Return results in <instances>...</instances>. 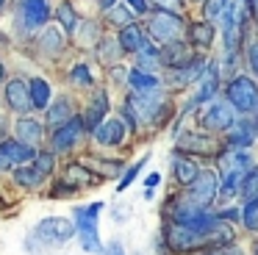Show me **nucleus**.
Masks as SVG:
<instances>
[{
  "label": "nucleus",
  "mask_w": 258,
  "mask_h": 255,
  "mask_svg": "<svg viewBox=\"0 0 258 255\" xmlns=\"http://www.w3.org/2000/svg\"><path fill=\"white\" fill-rule=\"evenodd\" d=\"M189 42L197 44V47H211L214 44V36H217V28L214 22L208 20H197V22H189Z\"/></svg>",
  "instance_id": "6ab92c4d"
},
{
  "label": "nucleus",
  "mask_w": 258,
  "mask_h": 255,
  "mask_svg": "<svg viewBox=\"0 0 258 255\" xmlns=\"http://www.w3.org/2000/svg\"><path fill=\"white\" fill-rule=\"evenodd\" d=\"M255 17H258V0H255Z\"/></svg>",
  "instance_id": "8fccbe9b"
},
{
  "label": "nucleus",
  "mask_w": 258,
  "mask_h": 255,
  "mask_svg": "<svg viewBox=\"0 0 258 255\" xmlns=\"http://www.w3.org/2000/svg\"><path fill=\"white\" fill-rule=\"evenodd\" d=\"M28 89H31V103H34V108H47L50 105V83L45 78H31Z\"/></svg>",
  "instance_id": "4be33fe9"
},
{
  "label": "nucleus",
  "mask_w": 258,
  "mask_h": 255,
  "mask_svg": "<svg viewBox=\"0 0 258 255\" xmlns=\"http://www.w3.org/2000/svg\"><path fill=\"white\" fill-rule=\"evenodd\" d=\"M73 180H78V183H89V180H92V175H89V172H84L78 164H73V166H70V172H67V186H70Z\"/></svg>",
  "instance_id": "c9c22d12"
},
{
  "label": "nucleus",
  "mask_w": 258,
  "mask_h": 255,
  "mask_svg": "<svg viewBox=\"0 0 258 255\" xmlns=\"http://www.w3.org/2000/svg\"><path fill=\"white\" fill-rule=\"evenodd\" d=\"M228 6H230V0H203V20H208V22H222V17H225V11H228Z\"/></svg>",
  "instance_id": "a878e982"
},
{
  "label": "nucleus",
  "mask_w": 258,
  "mask_h": 255,
  "mask_svg": "<svg viewBox=\"0 0 258 255\" xmlns=\"http://www.w3.org/2000/svg\"><path fill=\"white\" fill-rule=\"evenodd\" d=\"M20 11H23L25 22H28L31 28H39L50 20V6H47V0H23V3H20Z\"/></svg>",
  "instance_id": "dca6fc26"
},
{
  "label": "nucleus",
  "mask_w": 258,
  "mask_h": 255,
  "mask_svg": "<svg viewBox=\"0 0 258 255\" xmlns=\"http://www.w3.org/2000/svg\"><path fill=\"white\" fill-rule=\"evenodd\" d=\"M252 142H255V122L239 119L228 128V139H225L228 150H247Z\"/></svg>",
  "instance_id": "9d476101"
},
{
  "label": "nucleus",
  "mask_w": 258,
  "mask_h": 255,
  "mask_svg": "<svg viewBox=\"0 0 258 255\" xmlns=\"http://www.w3.org/2000/svg\"><path fill=\"white\" fill-rule=\"evenodd\" d=\"M200 122H203L206 131H228L236 122L233 119V105L228 103V97L225 100H208L203 114H200Z\"/></svg>",
  "instance_id": "0eeeda50"
},
{
  "label": "nucleus",
  "mask_w": 258,
  "mask_h": 255,
  "mask_svg": "<svg viewBox=\"0 0 258 255\" xmlns=\"http://www.w3.org/2000/svg\"><path fill=\"white\" fill-rule=\"evenodd\" d=\"M100 211L103 203H92V205H81L75 208V233L81 238V247L86 252H100L103 244H100V230H97V219H100Z\"/></svg>",
  "instance_id": "7ed1b4c3"
},
{
  "label": "nucleus",
  "mask_w": 258,
  "mask_h": 255,
  "mask_svg": "<svg viewBox=\"0 0 258 255\" xmlns=\"http://www.w3.org/2000/svg\"><path fill=\"white\" fill-rule=\"evenodd\" d=\"M3 131H6V128H3V122H0V136H3Z\"/></svg>",
  "instance_id": "de8ad7c7"
},
{
  "label": "nucleus",
  "mask_w": 258,
  "mask_h": 255,
  "mask_svg": "<svg viewBox=\"0 0 258 255\" xmlns=\"http://www.w3.org/2000/svg\"><path fill=\"white\" fill-rule=\"evenodd\" d=\"M150 9H161V11H183V0H150Z\"/></svg>",
  "instance_id": "f704fd0d"
},
{
  "label": "nucleus",
  "mask_w": 258,
  "mask_h": 255,
  "mask_svg": "<svg viewBox=\"0 0 258 255\" xmlns=\"http://www.w3.org/2000/svg\"><path fill=\"white\" fill-rule=\"evenodd\" d=\"M73 236H78V233H75V222L64 219V216H47V219H42L34 230V238L42 241L45 247H61V244H67Z\"/></svg>",
  "instance_id": "39448f33"
},
{
  "label": "nucleus",
  "mask_w": 258,
  "mask_h": 255,
  "mask_svg": "<svg viewBox=\"0 0 258 255\" xmlns=\"http://www.w3.org/2000/svg\"><path fill=\"white\" fill-rule=\"evenodd\" d=\"M56 17H58V22H61V28H64L67 33L75 31V25H78V17H75L73 3H67V0H64V3L56 9Z\"/></svg>",
  "instance_id": "c85d7f7f"
},
{
  "label": "nucleus",
  "mask_w": 258,
  "mask_h": 255,
  "mask_svg": "<svg viewBox=\"0 0 258 255\" xmlns=\"http://www.w3.org/2000/svg\"><path fill=\"white\" fill-rule=\"evenodd\" d=\"M252 17H255V0H230L222 17V44L230 61H236V55H239V47L244 42L247 25Z\"/></svg>",
  "instance_id": "f257e3e1"
},
{
  "label": "nucleus",
  "mask_w": 258,
  "mask_h": 255,
  "mask_svg": "<svg viewBox=\"0 0 258 255\" xmlns=\"http://www.w3.org/2000/svg\"><path fill=\"white\" fill-rule=\"evenodd\" d=\"M172 164H175V177H178L180 186H189V183L200 175V166H197L189 155H175Z\"/></svg>",
  "instance_id": "412c9836"
},
{
  "label": "nucleus",
  "mask_w": 258,
  "mask_h": 255,
  "mask_svg": "<svg viewBox=\"0 0 258 255\" xmlns=\"http://www.w3.org/2000/svg\"><path fill=\"white\" fill-rule=\"evenodd\" d=\"M241 222H244L250 230H258V197L255 200H247L244 211H241Z\"/></svg>",
  "instance_id": "7c9ffc66"
},
{
  "label": "nucleus",
  "mask_w": 258,
  "mask_h": 255,
  "mask_svg": "<svg viewBox=\"0 0 258 255\" xmlns=\"http://www.w3.org/2000/svg\"><path fill=\"white\" fill-rule=\"evenodd\" d=\"M14 180H17L23 188H36L42 180H45V175H42L36 166H20V169L14 172Z\"/></svg>",
  "instance_id": "bb28decb"
},
{
  "label": "nucleus",
  "mask_w": 258,
  "mask_h": 255,
  "mask_svg": "<svg viewBox=\"0 0 258 255\" xmlns=\"http://www.w3.org/2000/svg\"><path fill=\"white\" fill-rule=\"evenodd\" d=\"M239 194H244V200H255L258 197V166H252V169L244 175Z\"/></svg>",
  "instance_id": "c756f323"
},
{
  "label": "nucleus",
  "mask_w": 258,
  "mask_h": 255,
  "mask_svg": "<svg viewBox=\"0 0 258 255\" xmlns=\"http://www.w3.org/2000/svg\"><path fill=\"white\" fill-rule=\"evenodd\" d=\"M217 194H219V180H217L214 172H200V175L189 183V188H186V197L195 205H200V208H211Z\"/></svg>",
  "instance_id": "423d86ee"
},
{
  "label": "nucleus",
  "mask_w": 258,
  "mask_h": 255,
  "mask_svg": "<svg viewBox=\"0 0 258 255\" xmlns=\"http://www.w3.org/2000/svg\"><path fill=\"white\" fill-rule=\"evenodd\" d=\"M3 6H6V0H0V9H3Z\"/></svg>",
  "instance_id": "09e8293b"
},
{
  "label": "nucleus",
  "mask_w": 258,
  "mask_h": 255,
  "mask_svg": "<svg viewBox=\"0 0 258 255\" xmlns=\"http://www.w3.org/2000/svg\"><path fill=\"white\" fill-rule=\"evenodd\" d=\"M255 131H258V108H255Z\"/></svg>",
  "instance_id": "49530a36"
},
{
  "label": "nucleus",
  "mask_w": 258,
  "mask_h": 255,
  "mask_svg": "<svg viewBox=\"0 0 258 255\" xmlns=\"http://www.w3.org/2000/svg\"><path fill=\"white\" fill-rule=\"evenodd\" d=\"M203 70H206V58H197V55H195L189 64L169 70V78H172L175 86H189V83H197V81H200Z\"/></svg>",
  "instance_id": "4468645a"
},
{
  "label": "nucleus",
  "mask_w": 258,
  "mask_h": 255,
  "mask_svg": "<svg viewBox=\"0 0 258 255\" xmlns=\"http://www.w3.org/2000/svg\"><path fill=\"white\" fill-rule=\"evenodd\" d=\"M147 33L142 31L139 25H136V22H128V25H122L119 28V36H117V42H119V47H122V53H139L142 50V44L147 42Z\"/></svg>",
  "instance_id": "2eb2a0df"
},
{
  "label": "nucleus",
  "mask_w": 258,
  "mask_h": 255,
  "mask_svg": "<svg viewBox=\"0 0 258 255\" xmlns=\"http://www.w3.org/2000/svg\"><path fill=\"white\" fill-rule=\"evenodd\" d=\"M255 255H258V247H255Z\"/></svg>",
  "instance_id": "3c124183"
},
{
  "label": "nucleus",
  "mask_w": 258,
  "mask_h": 255,
  "mask_svg": "<svg viewBox=\"0 0 258 255\" xmlns=\"http://www.w3.org/2000/svg\"><path fill=\"white\" fill-rule=\"evenodd\" d=\"M34 166L42 172V175H50V172H53V153L36 155V158H34Z\"/></svg>",
  "instance_id": "e433bc0d"
},
{
  "label": "nucleus",
  "mask_w": 258,
  "mask_h": 255,
  "mask_svg": "<svg viewBox=\"0 0 258 255\" xmlns=\"http://www.w3.org/2000/svg\"><path fill=\"white\" fill-rule=\"evenodd\" d=\"M70 119H73V105H70L67 97L53 103V105H47V122H50L53 128L64 125V122H70Z\"/></svg>",
  "instance_id": "b1692460"
},
{
  "label": "nucleus",
  "mask_w": 258,
  "mask_h": 255,
  "mask_svg": "<svg viewBox=\"0 0 258 255\" xmlns=\"http://www.w3.org/2000/svg\"><path fill=\"white\" fill-rule=\"evenodd\" d=\"M100 255H125V247H122L119 241H111L108 247L100 249Z\"/></svg>",
  "instance_id": "a19ab883"
},
{
  "label": "nucleus",
  "mask_w": 258,
  "mask_h": 255,
  "mask_svg": "<svg viewBox=\"0 0 258 255\" xmlns=\"http://www.w3.org/2000/svg\"><path fill=\"white\" fill-rule=\"evenodd\" d=\"M6 103H9V108L20 111V114L34 108V103H31V89L23 78H14V81L6 83Z\"/></svg>",
  "instance_id": "9b49d317"
},
{
  "label": "nucleus",
  "mask_w": 258,
  "mask_h": 255,
  "mask_svg": "<svg viewBox=\"0 0 258 255\" xmlns=\"http://www.w3.org/2000/svg\"><path fill=\"white\" fill-rule=\"evenodd\" d=\"M186 20L178 14V11H161L153 9L150 20H147V36L156 44H169V42H183L186 39Z\"/></svg>",
  "instance_id": "f03ea898"
},
{
  "label": "nucleus",
  "mask_w": 258,
  "mask_h": 255,
  "mask_svg": "<svg viewBox=\"0 0 258 255\" xmlns=\"http://www.w3.org/2000/svg\"><path fill=\"white\" fill-rule=\"evenodd\" d=\"M211 139L206 133H183L180 136V150H195V153H211Z\"/></svg>",
  "instance_id": "393cba45"
},
{
  "label": "nucleus",
  "mask_w": 258,
  "mask_h": 255,
  "mask_svg": "<svg viewBox=\"0 0 258 255\" xmlns=\"http://www.w3.org/2000/svg\"><path fill=\"white\" fill-rule=\"evenodd\" d=\"M136 67L145 72H156L161 67V44H156L153 39H147L142 44V50L136 53Z\"/></svg>",
  "instance_id": "a211bd4d"
},
{
  "label": "nucleus",
  "mask_w": 258,
  "mask_h": 255,
  "mask_svg": "<svg viewBox=\"0 0 258 255\" xmlns=\"http://www.w3.org/2000/svg\"><path fill=\"white\" fill-rule=\"evenodd\" d=\"M119 42H111V39H103L100 42V47H97V53H100V58L103 61H114L117 58V53H119Z\"/></svg>",
  "instance_id": "72a5a7b5"
},
{
  "label": "nucleus",
  "mask_w": 258,
  "mask_h": 255,
  "mask_svg": "<svg viewBox=\"0 0 258 255\" xmlns=\"http://www.w3.org/2000/svg\"><path fill=\"white\" fill-rule=\"evenodd\" d=\"M70 78H73L75 86H89V83H92V72H89V67H86V64H75L73 72H70Z\"/></svg>",
  "instance_id": "2f4dec72"
},
{
  "label": "nucleus",
  "mask_w": 258,
  "mask_h": 255,
  "mask_svg": "<svg viewBox=\"0 0 258 255\" xmlns=\"http://www.w3.org/2000/svg\"><path fill=\"white\" fill-rule=\"evenodd\" d=\"M17 136H20V142L23 144H39V139H42V125L36 119H31V116H25V119H20L17 122Z\"/></svg>",
  "instance_id": "5701e85b"
},
{
  "label": "nucleus",
  "mask_w": 258,
  "mask_h": 255,
  "mask_svg": "<svg viewBox=\"0 0 258 255\" xmlns=\"http://www.w3.org/2000/svg\"><path fill=\"white\" fill-rule=\"evenodd\" d=\"M92 133H95V139L100 144L117 147V144H122V139H125V122L122 119H103Z\"/></svg>",
  "instance_id": "ddd939ff"
},
{
  "label": "nucleus",
  "mask_w": 258,
  "mask_h": 255,
  "mask_svg": "<svg viewBox=\"0 0 258 255\" xmlns=\"http://www.w3.org/2000/svg\"><path fill=\"white\" fill-rule=\"evenodd\" d=\"M225 97H228V103L239 114H252L258 108V86L247 75H236L228 83V89H225Z\"/></svg>",
  "instance_id": "20e7f679"
},
{
  "label": "nucleus",
  "mask_w": 258,
  "mask_h": 255,
  "mask_svg": "<svg viewBox=\"0 0 258 255\" xmlns=\"http://www.w3.org/2000/svg\"><path fill=\"white\" fill-rule=\"evenodd\" d=\"M106 14H108V20H111V22H117V25L122 28V25H128V22H134V14H136V11L131 9L128 3H114L111 9L106 11Z\"/></svg>",
  "instance_id": "cd10ccee"
},
{
  "label": "nucleus",
  "mask_w": 258,
  "mask_h": 255,
  "mask_svg": "<svg viewBox=\"0 0 258 255\" xmlns=\"http://www.w3.org/2000/svg\"><path fill=\"white\" fill-rule=\"evenodd\" d=\"M84 131H86V125H84V119H78V116H73L70 122L58 125L56 133H53V150H56V153H64V150L75 147Z\"/></svg>",
  "instance_id": "1a4fd4ad"
},
{
  "label": "nucleus",
  "mask_w": 258,
  "mask_h": 255,
  "mask_svg": "<svg viewBox=\"0 0 258 255\" xmlns=\"http://www.w3.org/2000/svg\"><path fill=\"white\" fill-rule=\"evenodd\" d=\"M114 3H117V0H100V9H103V11H108Z\"/></svg>",
  "instance_id": "c03bdc74"
},
{
  "label": "nucleus",
  "mask_w": 258,
  "mask_h": 255,
  "mask_svg": "<svg viewBox=\"0 0 258 255\" xmlns=\"http://www.w3.org/2000/svg\"><path fill=\"white\" fill-rule=\"evenodd\" d=\"M208 255H244V252H241L239 247H225L222 244V247H217L214 252H208Z\"/></svg>",
  "instance_id": "79ce46f5"
},
{
  "label": "nucleus",
  "mask_w": 258,
  "mask_h": 255,
  "mask_svg": "<svg viewBox=\"0 0 258 255\" xmlns=\"http://www.w3.org/2000/svg\"><path fill=\"white\" fill-rule=\"evenodd\" d=\"M106 114H108V94L106 92H97L95 97H92L89 108H86V116H84L86 131H95V128L106 119Z\"/></svg>",
  "instance_id": "f3484780"
},
{
  "label": "nucleus",
  "mask_w": 258,
  "mask_h": 255,
  "mask_svg": "<svg viewBox=\"0 0 258 255\" xmlns=\"http://www.w3.org/2000/svg\"><path fill=\"white\" fill-rule=\"evenodd\" d=\"M145 164H147V155H145V158H139L134 166H128V172L122 175V180H119V188H117V192H125V188H128L131 183H134V177L142 172V166H145Z\"/></svg>",
  "instance_id": "473e14b6"
},
{
  "label": "nucleus",
  "mask_w": 258,
  "mask_h": 255,
  "mask_svg": "<svg viewBox=\"0 0 258 255\" xmlns=\"http://www.w3.org/2000/svg\"><path fill=\"white\" fill-rule=\"evenodd\" d=\"M36 158V150L23 142H0V169H14Z\"/></svg>",
  "instance_id": "6e6552de"
},
{
  "label": "nucleus",
  "mask_w": 258,
  "mask_h": 255,
  "mask_svg": "<svg viewBox=\"0 0 258 255\" xmlns=\"http://www.w3.org/2000/svg\"><path fill=\"white\" fill-rule=\"evenodd\" d=\"M3 78H6V70H3V64H0V81H3Z\"/></svg>",
  "instance_id": "a18cd8bd"
},
{
  "label": "nucleus",
  "mask_w": 258,
  "mask_h": 255,
  "mask_svg": "<svg viewBox=\"0 0 258 255\" xmlns=\"http://www.w3.org/2000/svg\"><path fill=\"white\" fill-rule=\"evenodd\" d=\"M158 183H161V175H158V172H153V175H147L145 186H147V188H153V186H158Z\"/></svg>",
  "instance_id": "37998d69"
},
{
  "label": "nucleus",
  "mask_w": 258,
  "mask_h": 255,
  "mask_svg": "<svg viewBox=\"0 0 258 255\" xmlns=\"http://www.w3.org/2000/svg\"><path fill=\"white\" fill-rule=\"evenodd\" d=\"M195 58V53L189 50V44L183 42H169V44H161V64L167 70H175V67H183Z\"/></svg>",
  "instance_id": "f8f14e48"
},
{
  "label": "nucleus",
  "mask_w": 258,
  "mask_h": 255,
  "mask_svg": "<svg viewBox=\"0 0 258 255\" xmlns=\"http://www.w3.org/2000/svg\"><path fill=\"white\" fill-rule=\"evenodd\" d=\"M136 14H150V0H125Z\"/></svg>",
  "instance_id": "58836bf2"
},
{
  "label": "nucleus",
  "mask_w": 258,
  "mask_h": 255,
  "mask_svg": "<svg viewBox=\"0 0 258 255\" xmlns=\"http://www.w3.org/2000/svg\"><path fill=\"white\" fill-rule=\"evenodd\" d=\"M45 42H47V47H50V50H58V47H61V33H58V31H45Z\"/></svg>",
  "instance_id": "ea45409f"
},
{
  "label": "nucleus",
  "mask_w": 258,
  "mask_h": 255,
  "mask_svg": "<svg viewBox=\"0 0 258 255\" xmlns=\"http://www.w3.org/2000/svg\"><path fill=\"white\" fill-rule=\"evenodd\" d=\"M247 64H250V70L258 75V39H252V42L247 44Z\"/></svg>",
  "instance_id": "4c0bfd02"
},
{
  "label": "nucleus",
  "mask_w": 258,
  "mask_h": 255,
  "mask_svg": "<svg viewBox=\"0 0 258 255\" xmlns=\"http://www.w3.org/2000/svg\"><path fill=\"white\" fill-rule=\"evenodd\" d=\"M128 83L134 86V92L147 94V92H158L161 89V78H156V72H145V70H131L128 72Z\"/></svg>",
  "instance_id": "aec40b11"
}]
</instances>
